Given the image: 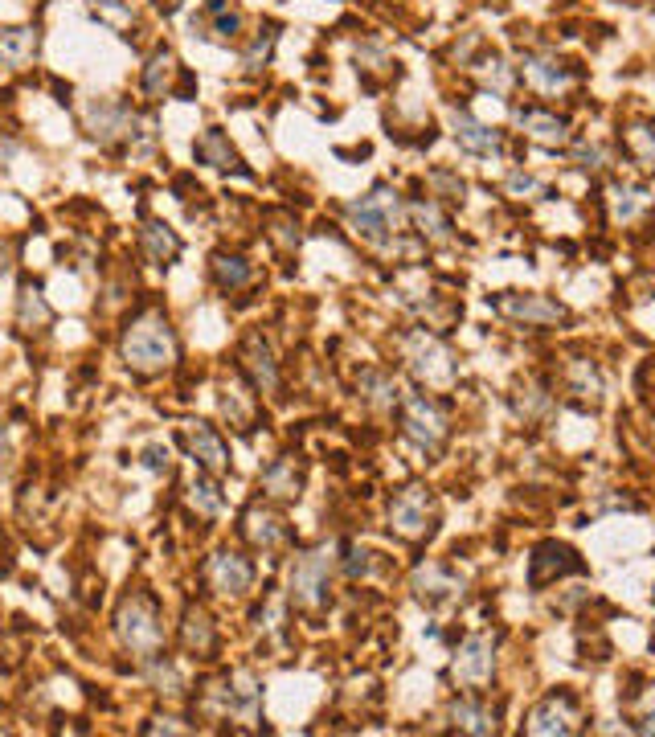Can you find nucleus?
Segmentation results:
<instances>
[{"mask_svg":"<svg viewBox=\"0 0 655 737\" xmlns=\"http://www.w3.org/2000/svg\"><path fill=\"white\" fill-rule=\"evenodd\" d=\"M119 353L136 373H164L177 361V336H172V324L160 312H144L123 328Z\"/></svg>","mask_w":655,"mask_h":737,"instance_id":"obj_1","label":"nucleus"},{"mask_svg":"<svg viewBox=\"0 0 655 737\" xmlns=\"http://www.w3.org/2000/svg\"><path fill=\"white\" fill-rule=\"evenodd\" d=\"M115 635L131 656L156 660L164 647V627H160V606L152 594H127L115 611Z\"/></svg>","mask_w":655,"mask_h":737,"instance_id":"obj_2","label":"nucleus"},{"mask_svg":"<svg viewBox=\"0 0 655 737\" xmlns=\"http://www.w3.org/2000/svg\"><path fill=\"white\" fill-rule=\"evenodd\" d=\"M348 218H353V230L361 238L385 242L393 230H398V222H402V205H398V197H393L389 189H373L369 197L348 205Z\"/></svg>","mask_w":655,"mask_h":737,"instance_id":"obj_3","label":"nucleus"},{"mask_svg":"<svg viewBox=\"0 0 655 737\" xmlns=\"http://www.w3.org/2000/svg\"><path fill=\"white\" fill-rule=\"evenodd\" d=\"M328 549H316V553H303L295 566H291V602L303 606V611H324L328 606Z\"/></svg>","mask_w":655,"mask_h":737,"instance_id":"obj_4","label":"nucleus"},{"mask_svg":"<svg viewBox=\"0 0 655 737\" xmlns=\"http://www.w3.org/2000/svg\"><path fill=\"white\" fill-rule=\"evenodd\" d=\"M402 430L422 451H439L447 443V414L434 406L426 394H410L402 402Z\"/></svg>","mask_w":655,"mask_h":737,"instance_id":"obj_5","label":"nucleus"},{"mask_svg":"<svg viewBox=\"0 0 655 737\" xmlns=\"http://www.w3.org/2000/svg\"><path fill=\"white\" fill-rule=\"evenodd\" d=\"M389 529L406 541H418L434 529V504H430L426 488H402L389 500Z\"/></svg>","mask_w":655,"mask_h":737,"instance_id":"obj_6","label":"nucleus"},{"mask_svg":"<svg viewBox=\"0 0 655 737\" xmlns=\"http://www.w3.org/2000/svg\"><path fill=\"white\" fill-rule=\"evenodd\" d=\"M406 361H410V369H414L426 385H447V381H455V361H451V353H447L434 336H426V332H414V336L406 340Z\"/></svg>","mask_w":655,"mask_h":737,"instance_id":"obj_7","label":"nucleus"},{"mask_svg":"<svg viewBox=\"0 0 655 737\" xmlns=\"http://www.w3.org/2000/svg\"><path fill=\"white\" fill-rule=\"evenodd\" d=\"M86 123H91L95 140H103V144H115V140L136 144L140 127H148V123H140V119H136V111H131V107H123V103H107V99H99V103L86 107Z\"/></svg>","mask_w":655,"mask_h":737,"instance_id":"obj_8","label":"nucleus"},{"mask_svg":"<svg viewBox=\"0 0 655 737\" xmlns=\"http://www.w3.org/2000/svg\"><path fill=\"white\" fill-rule=\"evenodd\" d=\"M181 443H185V451L197 459V467H201L205 475H226V471H230V447H226V439L217 435L213 426L189 422L185 435H181Z\"/></svg>","mask_w":655,"mask_h":737,"instance_id":"obj_9","label":"nucleus"},{"mask_svg":"<svg viewBox=\"0 0 655 737\" xmlns=\"http://www.w3.org/2000/svg\"><path fill=\"white\" fill-rule=\"evenodd\" d=\"M582 570H586V566H582V557H578L570 545L545 541V545H537V549H533V557H529V586H533V590H541V586H549L553 578L582 574Z\"/></svg>","mask_w":655,"mask_h":737,"instance_id":"obj_10","label":"nucleus"},{"mask_svg":"<svg viewBox=\"0 0 655 737\" xmlns=\"http://www.w3.org/2000/svg\"><path fill=\"white\" fill-rule=\"evenodd\" d=\"M205 582H209L217 594L242 598V594L250 590V582H254V566H250L242 553L222 549V553H213V557L205 561Z\"/></svg>","mask_w":655,"mask_h":737,"instance_id":"obj_11","label":"nucleus"},{"mask_svg":"<svg viewBox=\"0 0 655 737\" xmlns=\"http://www.w3.org/2000/svg\"><path fill=\"white\" fill-rule=\"evenodd\" d=\"M578 721H582V709H578V701L570 697V692H549L529 717V733H541V737L561 733L565 737V733L578 729Z\"/></svg>","mask_w":655,"mask_h":737,"instance_id":"obj_12","label":"nucleus"},{"mask_svg":"<svg viewBox=\"0 0 655 737\" xmlns=\"http://www.w3.org/2000/svg\"><path fill=\"white\" fill-rule=\"evenodd\" d=\"M492 664H496L492 639H488V635H471V639H463V647L455 652L451 676H455L459 684H467V688H479V684L492 680Z\"/></svg>","mask_w":655,"mask_h":737,"instance_id":"obj_13","label":"nucleus"},{"mask_svg":"<svg viewBox=\"0 0 655 737\" xmlns=\"http://www.w3.org/2000/svg\"><path fill=\"white\" fill-rule=\"evenodd\" d=\"M238 361H242L246 381L258 389V394H275V389H279V365H275V353H271V344L262 340L258 332H250V336H246Z\"/></svg>","mask_w":655,"mask_h":737,"instance_id":"obj_14","label":"nucleus"},{"mask_svg":"<svg viewBox=\"0 0 655 737\" xmlns=\"http://www.w3.org/2000/svg\"><path fill=\"white\" fill-rule=\"evenodd\" d=\"M492 303H496L504 316L524 320V324H553V320L565 316L561 303H549V299H541V295H512V291H504V295H496Z\"/></svg>","mask_w":655,"mask_h":737,"instance_id":"obj_15","label":"nucleus"},{"mask_svg":"<svg viewBox=\"0 0 655 737\" xmlns=\"http://www.w3.org/2000/svg\"><path fill=\"white\" fill-rule=\"evenodd\" d=\"M181 643L189 656H201L209 660L217 652V631H213V619L201 611V606H189L185 611V623H181Z\"/></svg>","mask_w":655,"mask_h":737,"instance_id":"obj_16","label":"nucleus"},{"mask_svg":"<svg viewBox=\"0 0 655 737\" xmlns=\"http://www.w3.org/2000/svg\"><path fill=\"white\" fill-rule=\"evenodd\" d=\"M242 537H246L250 545L275 549V545L287 541V525H283V516H275V512H267V508H250V512L242 516Z\"/></svg>","mask_w":655,"mask_h":737,"instance_id":"obj_17","label":"nucleus"},{"mask_svg":"<svg viewBox=\"0 0 655 737\" xmlns=\"http://www.w3.org/2000/svg\"><path fill=\"white\" fill-rule=\"evenodd\" d=\"M37 54V33L17 25V29H0V66L9 70H25Z\"/></svg>","mask_w":655,"mask_h":737,"instance_id":"obj_18","label":"nucleus"},{"mask_svg":"<svg viewBox=\"0 0 655 737\" xmlns=\"http://www.w3.org/2000/svg\"><path fill=\"white\" fill-rule=\"evenodd\" d=\"M140 246H144V254H148V263H156V267L177 263V254H181V238L172 234L164 222H148V226L140 230Z\"/></svg>","mask_w":655,"mask_h":737,"instance_id":"obj_19","label":"nucleus"},{"mask_svg":"<svg viewBox=\"0 0 655 737\" xmlns=\"http://www.w3.org/2000/svg\"><path fill=\"white\" fill-rule=\"evenodd\" d=\"M455 140H459V148H467V152H475V156L500 152V132H492L488 123H479V119H471V115H455Z\"/></svg>","mask_w":655,"mask_h":737,"instance_id":"obj_20","label":"nucleus"},{"mask_svg":"<svg viewBox=\"0 0 655 737\" xmlns=\"http://www.w3.org/2000/svg\"><path fill=\"white\" fill-rule=\"evenodd\" d=\"M254 394L258 389L250 381H226V389H222V410L238 430H250V422H254V406H258Z\"/></svg>","mask_w":655,"mask_h":737,"instance_id":"obj_21","label":"nucleus"},{"mask_svg":"<svg viewBox=\"0 0 655 737\" xmlns=\"http://www.w3.org/2000/svg\"><path fill=\"white\" fill-rule=\"evenodd\" d=\"M524 78H529V86L541 95H557V91L570 86V70H565L557 58H529L524 62Z\"/></svg>","mask_w":655,"mask_h":737,"instance_id":"obj_22","label":"nucleus"},{"mask_svg":"<svg viewBox=\"0 0 655 737\" xmlns=\"http://www.w3.org/2000/svg\"><path fill=\"white\" fill-rule=\"evenodd\" d=\"M516 123H520L537 144H565V140H570V127H565V119H557V115H549V111H520Z\"/></svg>","mask_w":655,"mask_h":737,"instance_id":"obj_23","label":"nucleus"},{"mask_svg":"<svg viewBox=\"0 0 655 737\" xmlns=\"http://www.w3.org/2000/svg\"><path fill=\"white\" fill-rule=\"evenodd\" d=\"M193 156H197L201 164H209V168H238V152H234L230 140L222 136V127H209V132L197 140Z\"/></svg>","mask_w":655,"mask_h":737,"instance_id":"obj_24","label":"nucleus"},{"mask_svg":"<svg viewBox=\"0 0 655 737\" xmlns=\"http://www.w3.org/2000/svg\"><path fill=\"white\" fill-rule=\"evenodd\" d=\"M209 271H213V283L222 287V291H238V287H246L250 275H254L242 254H213Z\"/></svg>","mask_w":655,"mask_h":737,"instance_id":"obj_25","label":"nucleus"},{"mask_svg":"<svg viewBox=\"0 0 655 737\" xmlns=\"http://www.w3.org/2000/svg\"><path fill=\"white\" fill-rule=\"evenodd\" d=\"M262 488H267L271 496H279V500H291V496H299V467H295V459H275L267 471H262Z\"/></svg>","mask_w":655,"mask_h":737,"instance_id":"obj_26","label":"nucleus"},{"mask_svg":"<svg viewBox=\"0 0 655 737\" xmlns=\"http://www.w3.org/2000/svg\"><path fill=\"white\" fill-rule=\"evenodd\" d=\"M451 721L463 729V733H496V713L475 705V701H455L451 705Z\"/></svg>","mask_w":655,"mask_h":737,"instance_id":"obj_27","label":"nucleus"},{"mask_svg":"<svg viewBox=\"0 0 655 737\" xmlns=\"http://www.w3.org/2000/svg\"><path fill=\"white\" fill-rule=\"evenodd\" d=\"M651 193L639 189V185H615L610 189V213H615V222H631L639 209H647Z\"/></svg>","mask_w":655,"mask_h":737,"instance_id":"obj_28","label":"nucleus"},{"mask_svg":"<svg viewBox=\"0 0 655 737\" xmlns=\"http://www.w3.org/2000/svg\"><path fill=\"white\" fill-rule=\"evenodd\" d=\"M414 590H418V598L439 602V598H447L451 590H459V582H455V578H447L439 566H422V570L414 574Z\"/></svg>","mask_w":655,"mask_h":737,"instance_id":"obj_29","label":"nucleus"},{"mask_svg":"<svg viewBox=\"0 0 655 737\" xmlns=\"http://www.w3.org/2000/svg\"><path fill=\"white\" fill-rule=\"evenodd\" d=\"M172 70H177V66H172V54H168V50H156L152 62H148V70H144V91H148V95H164Z\"/></svg>","mask_w":655,"mask_h":737,"instance_id":"obj_30","label":"nucleus"},{"mask_svg":"<svg viewBox=\"0 0 655 737\" xmlns=\"http://www.w3.org/2000/svg\"><path fill=\"white\" fill-rule=\"evenodd\" d=\"M46 324H50L46 299H41L33 287H25V291H21V328H25V332H37V328H46Z\"/></svg>","mask_w":655,"mask_h":737,"instance_id":"obj_31","label":"nucleus"},{"mask_svg":"<svg viewBox=\"0 0 655 737\" xmlns=\"http://www.w3.org/2000/svg\"><path fill=\"white\" fill-rule=\"evenodd\" d=\"M410 213H414V222L422 226V234H426L430 242H447V218H443V213L434 209L430 201H418Z\"/></svg>","mask_w":655,"mask_h":737,"instance_id":"obj_32","label":"nucleus"},{"mask_svg":"<svg viewBox=\"0 0 655 737\" xmlns=\"http://www.w3.org/2000/svg\"><path fill=\"white\" fill-rule=\"evenodd\" d=\"M86 5H91V13L103 25H111V29H127L131 25V9L123 5V0H86Z\"/></svg>","mask_w":655,"mask_h":737,"instance_id":"obj_33","label":"nucleus"},{"mask_svg":"<svg viewBox=\"0 0 655 737\" xmlns=\"http://www.w3.org/2000/svg\"><path fill=\"white\" fill-rule=\"evenodd\" d=\"M213 37H238V13H226V0H209Z\"/></svg>","mask_w":655,"mask_h":737,"instance_id":"obj_34","label":"nucleus"},{"mask_svg":"<svg viewBox=\"0 0 655 737\" xmlns=\"http://www.w3.org/2000/svg\"><path fill=\"white\" fill-rule=\"evenodd\" d=\"M193 504H197L205 516H213L217 508H222V496H217V488H213L209 480H197V484H193Z\"/></svg>","mask_w":655,"mask_h":737,"instance_id":"obj_35","label":"nucleus"},{"mask_svg":"<svg viewBox=\"0 0 655 737\" xmlns=\"http://www.w3.org/2000/svg\"><path fill=\"white\" fill-rule=\"evenodd\" d=\"M369 557H373L369 549H357V545L348 549V578H365V574L373 570V561H369Z\"/></svg>","mask_w":655,"mask_h":737,"instance_id":"obj_36","label":"nucleus"},{"mask_svg":"<svg viewBox=\"0 0 655 737\" xmlns=\"http://www.w3.org/2000/svg\"><path fill=\"white\" fill-rule=\"evenodd\" d=\"M631 144L643 160H655V132H647V127H631Z\"/></svg>","mask_w":655,"mask_h":737,"instance_id":"obj_37","label":"nucleus"},{"mask_svg":"<svg viewBox=\"0 0 655 737\" xmlns=\"http://www.w3.org/2000/svg\"><path fill=\"white\" fill-rule=\"evenodd\" d=\"M267 50H271V33L254 41V50L246 54V66H250V70H258V58H267Z\"/></svg>","mask_w":655,"mask_h":737,"instance_id":"obj_38","label":"nucleus"},{"mask_svg":"<svg viewBox=\"0 0 655 737\" xmlns=\"http://www.w3.org/2000/svg\"><path fill=\"white\" fill-rule=\"evenodd\" d=\"M144 463H148L152 471H168V451H160V447H148V451H144Z\"/></svg>","mask_w":655,"mask_h":737,"instance_id":"obj_39","label":"nucleus"},{"mask_svg":"<svg viewBox=\"0 0 655 737\" xmlns=\"http://www.w3.org/2000/svg\"><path fill=\"white\" fill-rule=\"evenodd\" d=\"M508 189H512V193H537V181H533V177H512Z\"/></svg>","mask_w":655,"mask_h":737,"instance_id":"obj_40","label":"nucleus"},{"mask_svg":"<svg viewBox=\"0 0 655 737\" xmlns=\"http://www.w3.org/2000/svg\"><path fill=\"white\" fill-rule=\"evenodd\" d=\"M9 263H13V242H5V238H0V275L9 271Z\"/></svg>","mask_w":655,"mask_h":737,"instance_id":"obj_41","label":"nucleus"},{"mask_svg":"<svg viewBox=\"0 0 655 737\" xmlns=\"http://www.w3.org/2000/svg\"><path fill=\"white\" fill-rule=\"evenodd\" d=\"M639 381H655V357H651V361L639 369ZM651 406H655V398H651Z\"/></svg>","mask_w":655,"mask_h":737,"instance_id":"obj_42","label":"nucleus"},{"mask_svg":"<svg viewBox=\"0 0 655 737\" xmlns=\"http://www.w3.org/2000/svg\"><path fill=\"white\" fill-rule=\"evenodd\" d=\"M643 733H655V713H651V717L643 721Z\"/></svg>","mask_w":655,"mask_h":737,"instance_id":"obj_43","label":"nucleus"}]
</instances>
